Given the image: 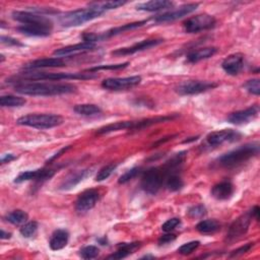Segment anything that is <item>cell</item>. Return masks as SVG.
Instances as JSON below:
<instances>
[{
	"label": "cell",
	"mask_w": 260,
	"mask_h": 260,
	"mask_svg": "<svg viewBox=\"0 0 260 260\" xmlns=\"http://www.w3.org/2000/svg\"><path fill=\"white\" fill-rule=\"evenodd\" d=\"M55 174V171L52 169H38L32 171H24L21 172L14 179V183H22L30 180H35L37 182H44L51 179Z\"/></svg>",
	"instance_id": "2e32d148"
},
{
	"label": "cell",
	"mask_w": 260,
	"mask_h": 260,
	"mask_svg": "<svg viewBox=\"0 0 260 260\" xmlns=\"http://www.w3.org/2000/svg\"><path fill=\"white\" fill-rule=\"evenodd\" d=\"M259 114V106L254 105L245 110H240L228 116L226 120L235 125H244L255 119Z\"/></svg>",
	"instance_id": "e0dca14e"
},
{
	"label": "cell",
	"mask_w": 260,
	"mask_h": 260,
	"mask_svg": "<svg viewBox=\"0 0 260 260\" xmlns=\"http://www.w3.org/2000/svg\"><path fill=\"white\" fill-rule=\"evenodd\" d=\"M222 69L230 75H238L244 68V56L241 53L229 55L221 63Z\"/></svg>",
	"instance_id": "d6986e66"
},
{
	"label": "cell",
	"mask_w": 260,
	"mask_h": 260,
	"mask_svg": "<svg viewBox=\"0 0 260 260\" xmlns=\"http://www.w3.org/2000/svg\"><path fill=\"white\" fill-rule=\"evenodd\" d=\"M243 87L250 93L254 95H259L260 94V80L258 78L250 79L247 80L244 84Z\"/></svg>",
	"instance_id": "ab89813d"
},
{
	"label": "cell",
	"mask_w": 260,
	"mask_h": 260,
	"mask_svg": "<svg viewBox=\"0 0 260 260\" xmlns=\"http://www.w3.org/2000/svg\"><path fill=\"white\" fill-rule=\"evenodd\" d=\"M251 213H252V216L255 217L258 220V218H259V207L258 206H254L251 209Z\"/></svg>",
	"instance_id": "f907efd6"
},
{
	"label": "cell",
	"mask_w": 260,
	"mask_h": 260,
	"mask_svg": "<svg viewBox=\"0 0 260 260\" xmlns=\"http://www.w3.org/2000/svg\"><path fill=\"white\" fill-rule=\"evenodd\" d=\"M51 27L36 24H21L17 26V30L28 37H49L52 34Z\"/></svg>",
	"instance_id": "603a6c76"
},
{
	"label": "cell",
	"mask_w": 260,
	"mask_h": 260,
	"mask_svg": "<svg viewBox=\"0 0 260 260\" xmlns=\"http://www.w3.org/2000/svg\"><path fill=\"white\" fill-rule=\"evenodd\" d=\"M177 238V236L175 234H171L170 233H167L165 235H162L159 239H158V245H166V244H170L171 242L175 241Z\"/></svg>",
	"instance_id": "7dc6e473"
},
{
	"label": "cell",
	"mask_w": 260,
	"mask_h": 260,
	"mask_svg": "<svg viewBox=\"0 0 260 260\" xmlns=\"http://www.w3.org/2000/svg\"><path fill=\"white\" fill-rule=\"evenodd\" d=\"M167 178L164 167H152L147 169L141 178V188L150 195H155L161 188Z\"/></svg>",
	"instance_id": "8992f818"
},
{
	"label": "cell",
	"mask_w": 260,
	"mask_h": 260,
	"mask_svg": "<svg viewBox=\"0 0 260 260\" xmlns=\"http://www.w3.org/2000/svg\"><path fill=\"white\" fill-rule=\"evenodd\" d=\"M164 42L162 39H148V40H143L139 43H136L130 47H125V48H120L115 51H112V55L114 56H128L132 55L137 52H141L147 49H150L152 47H155Z\"/></svg>",
	"instance_id": "5bb4252c"
},
{
	"label": "cell",
	"mask_w": 260,
	"mask_h": 260,
	"mask_svg": "<svg viewBox=\"0 0 260 260\" xmlns=\"http://www.w3.org/2000/svg\"><path fill=\"white\" fill-rule=\"evenodd\" d=\"M242 134L233 129H222L210 132L206 136V142L209 146H218L225 142H235L241 139Z\"/></svg>",
	"instance_id": "7c38bea8"
},
{
	"label": "cell",
	"mask_w": 260,
	"mask_h": 260,
	"mask_svg": "<svg viewBox=\"0 0 260 260\" xmlns=\"http://www.w3.org/2000/svg\"><path fill=\"white\" fill-rule=\"evenodd\" d=\"M78 254L82 259H93L99 256L100 249L95 246L89 245V246H85V247L81 248L79 250Z\"/></svg>",
	"instance_id": "8d00e7d4"
},
{
	"label": "cell",
	"mask_w": 260,
	"mask_h": 260,
	"mask_svg": "<svg viewBox=\"0 0 260 260\" xmlns=\"http://www.w3.org/2000/svg\"><path fill=\"white\" fill-rule=\"evenodd\" d=\"M100 6L105 10H111V9H115L118 8L120 6H123L124 4H126V1H121V0H114V1H106V2H99Z\"/></svg>",
	"instance_id": "ee69618b"
},
{
	"label": "cell",
	"mask_w": 260,
	"mask_h": 260,
	"mask_svg": "<svg viewBox=\"0 0 260 260\" xmlns=\"http://www.w3.org/2000/svg\"><path fill=\"white\" fill-rule=\"evenodd\" d=\"M27 219L28 214L21 209H15L6 215V220L14 225L23 224L27 221Z\"/></svg>",
	"instance_id": "836d02e7"
},
{
	"label": "cell",
	"mask_w": 260,
	"mask_h": 260,
	"mask_svg": "<svg viewBox=\"0 0 260 260\" xmlns=\"http://www.w3.org/2000/svg\"><path fill=\"white\" fill-rule=\"evenodd\" d=\"M187 214L191 218H200V217H202V216H204L206 214V208L202 204L194 205V206H191L188 209Z\"/></svg>",
	"instance_id": "60d3db41"
},
{
	"label": "cell",
	"mask_w": 260,
	"mask_h": 260,
	"mask_svg": "<svg viewBox=\"0 0 260 260\" xmlns=\"http://www.w3.org/2000/svg\"><path fill=\"white\" fill-rule=\"evenodd\" d=\"M252 218L253 216H252L251 210H249L243 213L242 215H240L237 219H235L229 228V231L225 237V242L229 244H232L238 241L240 238H242L247 233Z\"/></svg>",
	"instance_id": "52a82bcc"
},
{
	"label": "cell",
	"mask_w": 260,
	"mask_h": 260,
	"mask_svg": "<svg viewBox=\"0 0 260 260\" xmlns=\"http://www.w3.org/2000/svg\"><path fill=\"white\" fill-rule=\"evenodd\" d=\"M216 52L217 49L215 47H204L197 50H193L188 53L187 61L189 63H197L201 60H205L212 57Z\"/></svg>",
	"instance_id": "484cf974"
},
{
	"label": "cell",
	"mask_w": 260,
	"mask_h": 260,
	"mask_svg": "<svg viewBox=\"0 0 260 260\" xmlns=\"http://www.w3.org/2000/svg\"><path fill=\"white\" fill-rule=\"evenodd\" d=\"M253 245H254V243H248V244H246V245H244V246H242V247L232 251V253L230 254V257H236V256L243 255V254L249 252L250 249L253 247Z\"/></svg>",
	"instance_id": "bcb514c9"
},
{
	"label": "cell",
	"mask_w": 260,
	"mask_h": 260,
	"mask_svg": "<svg viewBox=\"0 0 260 260\" xmlns=\"http://www.w3.org/2000/svg\"><path fill=\"white\" fill-rule=\"evenodd\" d=\"M66 66V61L61 57L53 58H41L26 63L23 66L24 70H34L40 68H56Z\"/></svg>",
	"instance_id": "ac0fdd59"
},
{
	"label": "cell",
	"mask_w": 260,
	"mask_h": 260,
	"mask_svg": "<svg viewBox=\"0 0 260 260\" xmlns=\"http://www.w3.org/2000/svg\"><path fill=\"white\" fill-rule=\"evenodd\" d=\"M216 24V19L209 14L203 13L192 16L183 22V26L186 32L195 34L202 30H207Z\"/></svg>",
	"instance_id": "ba28073f"
},
{
	"label": "cell",
	"mask_w": 260,
	"mask_h": 260,
	"mask_svg": "<svg viewBox=\"0 0 260 260\" xmlns=\"http://www.w3.org/2000/svg\"><path fill=\"white\" fill-rule=\"evenodd\" d=\"M235 187L230 181H221L211 188V195L217 200H228L234 194Z\"/></svg>",
	"instance_id": "7402d4cb"
},
{
	"label": "cell",
	"mask_w": 260,
	"mask_h": 260,
	"mask_svg": "<svg viewBox=\"0 0 260 260\" xmlns=\"http://www.w3.org/2000/svg\"><path fill=\"white\" fill-rule=\"evenodd\" d=\"M68 241H69L68 231L64 229H58L53 232L49 241V246L53 251L61 250L67 246Z\"/></svg>",
	"instance_id": "cb8c5ba5"
},
{
	"label": "cell",
	"mask_w": 260,
	"mask_h": 260,
	"mask_svg": "<svg viewBox=\"0 0 260 260\" xmlns=\"http://www.w3.org/2000/svg\"><path fill=\"white\" fill-rule=\"evenodd\" d=\"M70 147H71V145H68V146H66V147H63V148H61V149H60L58 152H56V153H55V154H54V155H53V156H52L50 159H48V160H47V162H49V161H52V160L56 159V158H57V157H59V156H60V155H61L63 152H65L66 150H68Z\"/></svg>",
	"instance_id": "681fc988"
},
{
	"label": "cell",
	"mask_w": 260,
	"mask_h": 260,
	"mask_svg": "<svg viewBox=\"0 0 260 260\" xmlns=\"http://www.w3.org/2000/svg\"><path fill=\"white\" fill-rule=\"evenodd\" d=\"M180 223H181V219H180L179 217H173V218L168 219L165 223H162L161 230H162L165 233H170V232H172L173 230H175Z\"/></svg>",
	"instance_id": "7bdbcfd3"
},
{
	"label": "cell",
	"mask_w": 260,
	"mask_h": 260,
	"mask_svg": "<svg viewBox=\"0 0 260 260\" xmlns=\"http://www.w3.org/2000/svg\"><path fill=\"white\" fill-rule=\"evenodd\" d=\"M0 42L3 44V45H6V46H16V47H22L23 44H21L18 40L16 39H13L11 37H7V36H1L0 38Z\"/></svg>",
	"instance_id": "f6af8a7d"
},
{
	"label": "cell",
	"mask_w": 260,
	"mask_h": 260,
	"mask_svg": "<svg viewBox=\"0 0 260 260\" xmlns=\"http://www.w3.org/2000/svg\"><path fill=\"white\" fill-rule=\"evenodd\" d=\"M173 5H174V3L171 1H168V0H152V1H147V2L137 4L136 9L141 10V11L154 12V11L169 9Z\"/></svg>",
	"instance_id": "d4e9b609"
},
{
	"label": "cell",
	"mask_w": 260,
	"mask_h": 260,
	"mask_svg": "<svg viewBox=\"0 0 260 260\" xmlns=\"http://www.w3.org/2000/svg\"><path fill=\"white\" fill-rule=\"evenodd\" d=\"M90 174V170L88 169H82V170H76L74 172L69 173L61 182L59 189L63 191L70 190L74 188L76 185H78L83 179H85Z\"/></svg>",
	"instance_id": "44dd1931"
},
{
	"label": "cell",
	"mask_w": 260,
	"mask_h": 260,
	"mask_svg": "<svg viewBox=\"0 0 260 260\" xmlns=\"http://www.w3.org/2000/svg\"><path fill=\"white\" fill-rule=\"evenodd\" d=\"M0 238H1L2 240H4V239H10V238H11V233H8V232H5L4 230H1Z\"/></svg>",
	"instance_id": "816d5d0a"
},
{
	"label": "cell",
	"mask_w": 260,
	"mask_h": 260,
	"mask_svg": "<svg viewBox=\"0 0 260 260\" xmlns=\"http://www.w3.org/2000/svg\"><path fill=\"white\" fill-rule=\"evenodd\" d=\"M129 65V62H124V63H120V64H109V65H99V66H94V67H89L87 69H85L84 71L86 72H96L100 70H119V69H123L125 67H127Z\"/></svg>",
	"instance_id": "d590c367"
},
{
	"label": "cell",
	"mask_w": 260,
	"mask_h": 260,
	"mask_svg": "<svg viewBox=\"0 0 260 260\" xmlns=\"http://www.w3.org/2000/svg\"><path fill=\"white\" fill-rule=\"evenodd\" d=\"M15 92L24 95L34 96H52L67 94L76 91V86L71 83H55V82H39L27 81L18 82L13 86Z\"/></svg>",
	"instance_id": "6da1fadb"
},
{
	"label": "cell",
	"mask_w": 260,
	"mask_h": 260,
	"mask_svg": "<svg viewBox=\"0 0 260 260\" xmlns=\"http://www.w3.org/2000/svg\"><path fill=\"white\" fill-rule=\"evenodd\" d=\"M134 126V121H120V122H115L109 125H106L104 127H101L100 129L96 130V134H107L119 130H127L130 129L132 130Z\"/></svg>",
	"instance_id": "f1b7e54d"
},
{
	"label": "cell",
	"mask_w": 260,
	"mask_h": 260,
	"mask_svg": "<svg viewBox=\"0 0 260 260\" xmlns=\"http://www.w3.org/2000/svg\"><path fill=\"white\" fill-rule=\"evenodd\" d=\"M259 152V143L251 142L241 145L217 158L219 166L228 169H232L242 165L251 157L255 156Z\"/></svg>",
	"instance_id": "277c9868"
},
{
	"label": "cell",
	"mask_w": 260,
	"mask_h": 260,
	"mask_svg": "<svg viewBox=\"0 0 260 260\" xmlns=\"http://www.w3.org/2000/svg\"><path fill=\"white\" fill-rule=\"evenodd\" d=\"M38 228H39V225H38L37 221H35V220L26 221L19 229V233L24 238H30V237H32L37 233Z\"/></svg>",
	"instance_id": "e575fe53"
},
{
	"label": "cell",
	"mask_w": 260,
	"mask_h": 260,
	"mask_svg": "<svg viewBox=\"0 0 260 260\" xmlns=\"http://www.w3.org/2000/svg\"><path fill=\"white\" fill-rule=\"evenodd\" d=\"M16 156L12 153H7V154H4L2 157H1V164H7V162H10L11 160L15 159Z\"/></svg>",
	"instance_id": "c3c4849f"
},
{
	"label": "cell",
	"mask_w": 260,
	"mask_h": 260,
	"mask_svg": "<svg viewBox=\"0 0 260 260\" xmlns=\"http://www.w3.org/2000/svg\"><path fill=\"white\" fill-rule=\"evenodd\" d=\"M140 242H131V243H120L117 245L118 249L113 254L109 255L108 259H123L132 254L137 248H139Z\"/></svg>",
	"instance_id": "4316f807"
},
{
	"label": "cell",
	"mask_w": 260,
	"mask_h": 260,
	"mask_svg": "<svg viewBox=\"0 0 260 260\" xmlns=\"http://www.w3.org/2000/svg\"><path fill=\"white\" fill-rule=\"evenodd\" d=\"M100 199V194L95 189H87L79 194L75 202V209L78 212H86L94 207Z\"/></svg>",
	"instance_id": "9a60e30c"
},
{
	"label": "cell",
	"mask_w": 260,
	"mask_h": 260,
	"mask_svg": "<svg viewBox=\"0 0 260 260\" xmlns=\"http://www.w3.org/2000/svg\"><path fill=\"white\" fill-rule=\"evenodd\" d=\"M99 75L94 72H34V71H27V72H21L17 75H13L7 79L8 83H18V82H27V81H43V80H49V81H59V80H87V79H94L98 78Z\"/></svg>",
	"instance_id": "7a4b0ae2"
},
{
	"label": "cell",
	"mask_w": 260,
	"mask_h": 260,
	"mask_svg": "<svg viewBox=\"0 0 260 260\" xmlns=\"http://www.w3.org/2000/svg\"><path fill=\"white\" fill-rule=\"evenodd\" d=\"M198 3H189V4H185L180 6L179 8H177L176 10H171L168 11L166 13L159 14L155 17H153L152 19L157 22V23H161V22H170V21H174L177 19H180L184 16H187L188 14L194 12L197 7H198Z\"/></svg>",
	"instance_id": "4fadbf2b"
},
{
	"label": "cell",
	"mask_w": 260,
	"mask_h": 260,
	"mask_svg": "<svg viewBox=\"0 0 260 260\" xmlns=\"http://www.w3.org/2000/svg\"><path fill=\"white\" fill-rule=\"evenodd\" d=\"M165 184L166 187L172 191V192H176L179 191L183 188L184 186V182L182 180V178L180 177V175L178 173H172L169 174L165 180Z\"/></svg>",
	"instance_id": "d6a6232c"
},
{
	"label": "cell",
	"mask_w": 260,
	"mask_h": 260,
	"mask_svg": "<svg viewBox=\"0 0 260 260\" xmlns=\"http://www.w3.org/2000/svg\"><path fill=\"white\" fill-rule=\"evenodd\" d=\"M11 16L14 20L22 23V24H36V25H44L53 28V21L44 16L43 14L32 13L30 11H19L14 10L11 13Z\"/></svg>",
	"instance_id": "8fae6325"
},
{
	"label": "cell",
	"mask_w": 260,
	"mask_h": 260,
	"mask_svg": "<svg viewBox=\"0 0 260 260\" xmlns=\"http://www.w3.org/2000/svg\"><path fill=\"white\" fill-rule=\"evenodd\" d=\"M218 84L213 81L205 80H189L180 83L175 87V90L180 95H192L205 92L209 89H213Z\"/></svg>",
	"instance_id": "9c48e42d"
},
{
	"label": "cell",
	"mask_w": 260,
	"mask_h": 260,
	"mask_svg": "<svg viewBox=\"0 0 260 260\" xmlns=\"http://www.w3.org/2000/svg\"><path fill=\"white\" fill-rule=\"evenodd\" d=\"M141 168L140 167H133L131 168L130 170L126 171L123 175L120 176L119 180H118V183L119 184H125L127 182H129L130 180L134 179L135 177H137L140 173H141Z\"/></svg>",
	"instance_id": "f35d334b"
},
{
	"label": "cell",
	"mask_w": 260,
	"mask_h": 260,
	"mask_svg": "<svg viewBox=\"0 0 260 260\" xmlns=\"http://www.w3.org/2000/svg\"><path fill=\"white\" fill-rule=\"evenodd\" d=\"M199 245H200L199 241H191V242L185 243L178 249V253L182 255H189L193 253L199 247Z\"/></svg>",
	"instance_id": "b9f144b4"
},
{
	"label": "cell",
	"mask_w": 260,
	"mask_h": 260,
	"mask_svg": "<svg viewBox=\"0 0 260 260\" xmlns=\"http://www.w3.org/2000/svg\"><path fill=\"white\" fill-rule=\"evenodd\" d=\"M74 112L81 116H94L102 113V109L94 104H80L73 108Z\"/></svg>",
	"instance_id": "1f68e13d"
},
{
	"label": "cell",
	"mask_w": 260,
	"mask_h": 260,
	"mask_svg": "<svg viewBox=\"0 0 260 260\" xmlns=\"http://www.w3.org/2000/svg\"><path fill=\"white\" fill-rule=\"evenodd\" d=\"M26 103L24 98L12 95V94H6L0 96V105L4 108H16L21 107Z\"/></svg>",
	"instance_id": "4dcf8cb0"
},
{
	"label": "cell",
	"mask_w": 260,
	"mask_h": 260,
	"mask_svg": "<svg viewBox=\"0 0 260 260\" xmlns=\"http://www.w3.org/2000/svg\"><path fill=\"white\" fill-rule=\"evenodd\" d=\"M104 12L105 10L100 6L99 2H96L89 4V6L85 8L64 12L59 15L58 20L64 27L79 26L87 21L100 17Z\"/></svg>",
	"instance_id": "3957f363"
},
{
	"label": "cell",
	"mask_w": 260,
	"mask_h": 260,
	"mask_svg": "<svg viewBox=\"0 0 260 260\" xmlns=\"http://www.w3.org/2000/svg\"><path fill=\"white\" fill-rule=\"evenodd\" d=\"M220 229V223L212 218V219H204L199 221L196 224V230L204 235H209V234H214Z\"/></svg>",
	"instance_id": "f546056e"
},
{
	"label": "cell",
	"mask_w": 260,
	"mask_h": 260,
	"mask_svg": "<svg viewBox=\"0 0 260 260\" xmlns=\"http://www.w3.org/2000/svg\"><path fill=\"white\" fill-rule=\"evenodd\" d=\"M96 48L95 44H91V43H86V42H82L79 44H75V45H71V46H67V47H63L60 49H57L54 51V55L57 57H67V56H71V55H76L79 53H84V52H89L92 51Z\"/></svg>",
	"instance_id": "ffe728a7"
},
{
	"label": "cell",
	"mask_w": 260,
	"mask_h": 260,
	"mask_svg": "<svg viewBox=\"0 0 260 260\" xmlns=\"http://www.w3.org/2000/svg\"><path fill=\"white\" fill-rule=\"evenodd\" d=\"M176 117H177V115H174V116L168 115V116L147 118V119H143V120H139V121H134V126H133L132 130H141V129H144L146 127H149V126L157 124V123H161V122H167V121L173 120Z\"/></svg>",
	"instance_id": "83f0119b"
},
{
	"label": "cell",
	"mask_w": 260,
	"mask_h": 260,
	"mask_svg": "<svg viewBox=\"0 0 260 260\" xmlns=\"http://www.w3.org/2000/svg\"><path fill=\"white\" fill-rule=\"evenodd\" d=\"M64 119L57 114H28L16 120L17 125L36 129H50L63 124Z\"/></svg>",
	"instance_id": "5b68a950"
},
{
	"label": "cell",
	"mask_w": 260,
	"mask_h": 260,
	"mask_svg": "<svg viewBox=\"0 0 260 260\" xmlns=\"http://www.w3.org/2000/svg\"><path fill=\"white\" fill-rule=\"evenodd\" d=\"M116 168H117V164H109V165L103 167V168L98 172V174H96V176H95V181L102 182V181L108 179V178L112 175V173L115 171Z\"/></svg>",
	"instance_id": "74e56055"
},
{
	"label": "cell",
	"mask_w": 260,
	"mask_h": 260,
	"mask_svg": "<svg viewBox=\"0 0 260 260\" xmlns=\"http://www.w3.org/2000/svg\"><path fill=\"white\" fill-rule=\"evenodd\" d=\"M142 78L139 75H133L128 77H111L102 81V87L108 90L119 91L126 90L135 87L141 82Z\"/></svg>",
	"instance_id": "30bf717a"
},
{
	"label": "cell",
	"mask_w": 260,
	"mask_h": 260,
	"mask_svg": "<svg viewBox=\"0 0 260 260\" xmlns=\"http://www.w3.org/2000/svg\"><path fill=\"white\" fill-rule=\"evenodd\" d=\"M148 258H153V256H150V255H145V256L141 257V259H148Z\"/></svg>",
	"instance_id": "f5cc1de1"
}]
</instances>
